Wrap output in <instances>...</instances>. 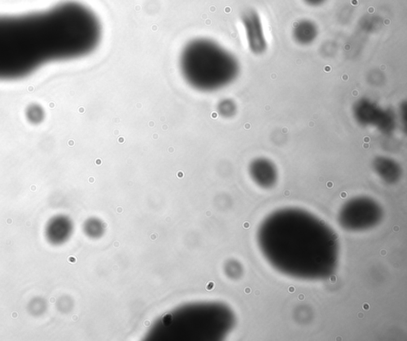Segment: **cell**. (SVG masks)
<instances>
[{"mask_svg":"<svg viewBox=\"0 0 407 341\" xmlns=\"http://www.w3.org/2000/svg\"><path fill=\"white\" fill-rule=\"evenodd\" d=\"M101 38L98 17L79 2L0 16V80L20 79L45 64L85 57L98 47Z\"/></svg>","mask_w":407,"mask_h":341,"instance_id":"obj_1","label":"cell"},{"mask_svg":"<svg viewBox=\"0 0 407 341\" xmlns=\"http://www.w3.org/2000/svg\"><path fill=\"white\" fill-rule=\"evenodd\" d=\"M181 74L188 85L201 92L225 88L237 79V58L219 43L209 38L188 41L179 57Z\"/></svg>","mask_w":407,"mask_h":341,"instance_id":"obj_2","label":"cell"},{"mask_svg":"<svg viewBox=\"0 0 407 341\" xmlns=\"http://www.w3.org/2000/svg\"><path fill=\"white\" fill-rule=\"evenodd\" d=\"M356 122L363 127H374L384 135H390L397 126L394 111L384 109L369 98L359 99L352 107Z\"/></svg>","mask_w":407,"mask_h":341,"instance_id":"obj_3","label":"cell"},{"mask_svg":"<svg viewBox=\"0 0 407 341\" xmlns=\"http://www.w3.org/2000/svg\"><path fill=\"white\" fill-rule=\"evenodd\" d=\"M245 32L248 49L254 55H262L268 49L262 18L255 9H248L243 12L240 18Z\"/></svg>","mask_w":407,"mask_h":341,"instance_id":"obj_4","label":"cell"},{"mask_svg":"<svg viewBox=\"0 0 407 341\" xmlns=\"http://www.w3.org/2000/svg\"><path fill=\"white\" fill-rule=\"evenodd\" d=\"M318 35V26L311 19H300L293 26V39L295 42L302 46H307L313 44L317 40Z\"/></svg>","mask_w":407,"mask_h":341,"instance_id":"obj_5","label":"cell"},{"mask_svg":"<svg viewBox=\"0 0 407 341\" xmlns=\"http://www.w3.org/2000/svg\"><path fill=\"white\" fill-rule=\"evenodd\" d=\"M251 173L255 180L261 186L272 185L276 178L274 165L266 158L254 160L251 165Z\"/></svg>","mask_w":407,"mask_h":341,"instance_id":"obj_6","label":"cell"},{"mask_svg":"<svg viewBox=\"0 0 407 341\" xmlns=\"http://www.w3.org/2000/svg\"><path fill=\"white\" fill-rule=\"evenodd\" d=\"M25 116L31 124L38 125L45 119V111L43 107L34 103L27 107L25 111Z\"/></svg>","mask_w":407,"mask_h":341,"instance_id":"obj_7","label":"cell"},{"mask_svg":"<svg viewBox=\"0 0 407 341\" xmlns=\"http://www.w3.org/2000/svg\"><path fill=\"white\" fill-rule=\"evenodd\" d=\"M217 112L223 118H232L237 113V105L231 99H223L218 104Z\"/></svg>","mask_w":407,"mask_h":341,"instance_id":"obj_8","label":"cell"},{"mask_svg":"<svg viewBox=\"0 0 407 341\" xmlns=\"http://www.w3.org/2000/svg\"><path fill=\"white\" fill-rule=\"evenodd\" d=\"M327 0H303L307 6L310 7H319L326 3Z\"/></svg>","mask_w":407,"mask_h":341,"instance_id":"obj_9","label":"cell"},{"mask_svg":"<svg viewBox=\"0 0 407 341\" xmlns=\"http://www.w3.org/2000/svg\"><path fill=\"white\" fill-rule=\"evenodd\" d=\"M363 308H364L365 310H369V308H370V305H369L368 303H364V305H363Z\"/></svg>","mask_w":407,"mask_h":341,"instance_id":"obj_10","label":"cell"},{"mask_svg":"<svg viewBox=\"0 0 407 341\" xmlns=\"http://www.w3.org/2000/svg\"><path fill=\"white\" fill-rule=\"evenodd\" d=\"M295 287H294V286H290V287H289V292L294 293V292H295Z\"/></svg>","mask_w":407,"mask_h":341,"instance_id":"obj_11","label":"cell"},{"mask_svg":"<svg viewBox=\"0 0 407 341\" xmlns=\"http://www.w3.org/2000/svg\"><path fill=\"white\" fill-rule=\"evenodd\" d=\"M298 299L300 301L304 300V299H305V296H304V294H299Z\"/></svg>","mask_w":407,"mask_h":341,"instance_id":"obj_12","label":"cell"},{"mask_svg":"<svg viewBox=\"0 0 407 341\" xmlns=\"http://www.w3.org/2000/svg\"><path fill=\"white\" fill-rule=\"evenodd\" d=\"M357 317H358L359 319H362L363 317H364V314H363L362 313H359L358 316H357Z\"/></svg>","mask_w":407,"mask_h":341,"instance_id":"obj_13","label":"cell"},{"mask_svg":"<svg viewBox=\"0 0 407 341\" xmlns=\"http://www.w3.org/2000/svg\"><path fill=\"white\" fill-rule=\"evenodd\" d=\"M330 280H331L332 282H335V276H332L331 278H330Z\"/></svg>","mask_w":407,"mask_h":341,"instance_id":"obj_14","label":"cell"},{"mask_svg":"<svg viewBox=\"0 0 407 341\" xmlns=\"http://www.w3.org/2000/svg\"><path fill=\"white\" fill-rule=\"evenodd\" d=\"M245 293H246V294H250V293H251V289L246 288L245 289Z\"/></svg>","mask_w":407,"mask_h":341,"instance_id":"obj_15","label":"cell"},{"mask_svg":"<svg viewBox=\"0 0 407 341\" xmlns=\"http://www.w3.org/2000/svg\"><path fill=\"white\" fill-rule=\"evenodd\" d=\"M381 254H382V256H386V254H387V251L383 250V251H381Z\"/></svg>","mask_w":407,"mask_h":341,"instance_id":"obj_16","label":"cell"},{"mask_svg":"<svg viewBox=\"0 0 407 341\" xmlns=\"http://www.w3.org/2000/svg\"><path fill=\"white\" fill-rule=\"evenodd\" d=\"M244 227H245V228H248V227H250L249 224L245 223V225H244Z\"/></svg>","mask_w":407,"mask_h":341,"instance_id":"obj_17","label":"cell"},{"mask_svg":"<svg viewBox=\"0 0 407 341\" xmlns=\"http://www.w3.org/2000/svg\"><path fill=\"white\" fill-rule=\"evenodd\" d=\"M394 231H399V227H397V226H396V227H394Z\"/></svg>","mask_w":407,"mask_h":341,"instance_id":"obj_18","label":"cell"},{"mask_svg":"<svg viewBox=\"0 0 407 341\" xmlns=\"http://www.w3.org/2000/svg\"><path fill=\"white\" fill-rule=\"evenodd\" d=\"M341 196H342V197H345V196H346L345 193H342Z\"/></svg>","mask_w":407,"mask_h":341,"instance_id":"obj_19","label":"cell"}]
</instances>
